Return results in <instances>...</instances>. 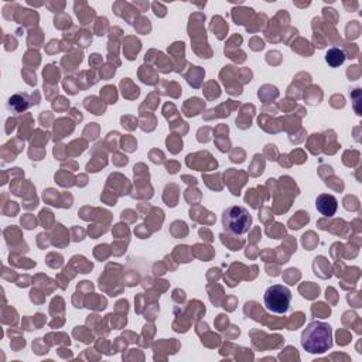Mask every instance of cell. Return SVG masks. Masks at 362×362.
<instances>
[{
    "mask_svg": "<svg viewBox=\"0 0 362 362\" xmlns=\"http://www.w3.org/2000/svg\"><path fill=\"white\" fill-rule=\"evenodd\" d=\"M300 342L308 354H324L332 346V328L327 322L311 321L301 332Z\"/></svg>",
    "mask_w": 362,
    "mask_h": 362,
    "instance_id": "obj_1",
    "label": "cell"
},
{
    "mask_svg": "<svg viewBox=\"0 0 362 362\" xmlns=\"http://www.w3.org/2000/svg\"><path fill=\"white\" fill-rule=\"evenodd\" d=\"M222 226L228 233L235 236L245 235L252 226V215L245 206L230 205L222 214Z\"/></svg>",
    "mask_w": 362,
    "mask_h": 362,
    "instance_id": "obj_2",
    "label": "cell"
},
{
    "mask_svg": "<svg viewBox=\"0 0 362 362\" xmlns=\"http://www.w3.org/2000/svg\"><path fill=\"white\" fill-rule=\"evenodd\" d=\"M263 303L267 311L273 314H286L291 303V291L283 284H273L266 288Z\"/></svg>",
    "mask_w": 362,
    "mask_h": 362,
    "instance_id": "obj_3",
    "label": "cell"
},
{
    "mask_svg": "<svg viewBox=\"0 0 362 362\" xmlns=\"http://www.w3.org/2000/svg\"><path fill=\"white\" fill-rule=\"evenodd\" d=\"M317 211L324 216H332L338 208V201L331 194H320L315 199Z\"/></svg>",
    "mask_w": 362,
    "mask_h": 362,
    "instance_id": "obj_4",
    "label": "cell"
},
{
    "mask_svg": "<svg viewBox=\"0 0 362 362\" xmlns=\"http://www.w3.org/2000/svg\"><path fill=\"white\" fill-rule=\"evenodd\" d=\"M325 61H327V64L331 65L332 68L339 66V65H342L344 61H345V54H344V51L339 49V48H331V49H328L327 54H325Z\"/></svg>",
    "mask_w": 362,
    "mask_h": 362,
    "instance_id": "obj_5",
    "label": "cell"
}]
</instances>
